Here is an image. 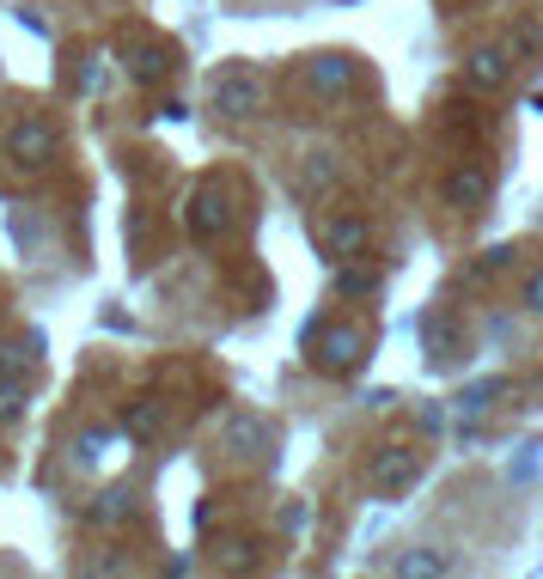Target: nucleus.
<instances>
[{
	"label": "nucleus",
	"instance_id": "20",
	"mask_svg": "<svg viewBox=\"0 0 543 579\" xmlns=\"http://www.w3.org/2000/svg\"><path fill=\"white\" fill-rule=\"evenodd\" d=\"M526 305H531V311H538V318H543V269L526 281Z\"/></svg>",
	"mask_w": 543,
	"mask_h": 579
},
{
	"label": "nucleus",
	"instance_id": "4",
	"mask_svg": "<svg viewBox=\"0 0 543 579\" xmlns=\"http://www.w3.org/2000/svg\"><path fill=\"white\" fill-rule=\"evenodd\" d=\"M184 226L196 238H220V232L233 226V196H226V183H202L184 208Z\"/></svg>",
	"mask_w": 543,
	"mask_h": 579
},
{
	"label": "nucleus",
	"instance_id": "6",
	"mask_svg": "<svg viewBox=\"0 0 543 579\" xmlns=\"http://www.w3.org/2000/svg\"><path fill=\"white\" fill-rule=\"evenodd\" d=\"M440 196H446V208L477 213V208H489L495 183H489V171H482V165H452V171H446V183H440Z\"/></svg>",
	"mask_w": 543,
	"mask_h": 579
},
{
	"label": "nucleus",
	"instance_id": "21",
	"mask_svg": "<svg viewBox=\"0 0 543 579\" xmlns=\"http://www.w3.org/2000/svg\"><path fill=\"white\" fill-rule=\"evenodd\" d=\"M526 110H538V116H543V91H531V98H526Z\"/></svg>",
	"mask_w": 543,
	"mask_h": 579
},
{
	"label": "nucleus",
	"instance_id": "9",
	"mask_svg": "<svg viewBox=\"0 0 543 579\" xmlns=\"http://www.w3.org/2000/svg\"><path fill=\"white\" fill-rule=\"evenodd\" d=\"M367 244H373V226H367L360 213H330L324 220V250L330 257H367Z\"/></svg>",
	"mask_w": 543,
	"mask_h": 579
},
{
	"label": "nucleus",
	"instance_id": "18",
	"mask_svg": "<svg viewBox=\"0 0 543 579\" xmlns=\"http://www.w3.org/2000/svg\"><path fill=\"white\" fill-rule=\"evenodd\" d=\"M507 262H513V250H507V244H495V250H482L477 274H501V269H507Z\"/></svg>",
	"mask_w": 543,
	"mask_h": 579
},
{
	"label": "nucleus",
	"instance_id": "8",
	"mask_svg": "<svg viewBox=\"0 0 543 579\" xmlns=\"http://www.w3.org/2000/svg\"><path fill=\"white\" fill-rule=\"evenodd\" d=\"M513 67H519V56H513V44L501 37V44H482L477 56H470L465 74H470V86H477V91H495V86H507V79H513Z\"/></svg>",
	"mask_w": 543,
	"mask_h": 579
},
{
	"label": "nucleus",
	"instance_id": "19",
	"mask_svg": "<svg viewBox=\"0 0 543 579\" xmlns=\"http://www.w3.org/2000/svg\"><path fill=\"white\" fill-rule=\"evenodd\" d=\"M263 421H233V445H263Z\"/></svg>",
	"mask_w": 543,
	"mask_h": 579
},
{
	"label": "nucleus",
	"instance_id": "2",
	"mask_svg": "<svg viewBox=\"0 0 543 579\" xmlns=\"http://www.w3.org/2000/svg\"><path fill=\"white\" fill-rule=\"evenodd\" d=\"M55 152H62V135H55V122H44V116H18L13 128H7V159H13L18 171H44V165H55Z\"/></svg>",
	"mask_w": 543,
	"mask_h": 579
},
{
	"label": "nucleus",
	"instance_id": "7",
	"mask_svg": "<svg viewBox=\"0 0 543 579\" xmlns=\"http://www.w3.org/2000/svg\"><path fill=\"white\" fill-rule=\"evenodd\" d=\"M263 104V86H257V74L250 67H233V74H220L214 79V110L220 116H250V110Z\"/></svg>",
	"mask_w": 543,
	"mask_h": 579
},
{
	"label": "nucleus",
	"instance_id": "15",
	"mask_svg": "<svg viewBox=\"0 0 543 579\" xmlns=\"http://www.w3.org/2000/svg\"><path fill=\"white\" fill-rule=\"evenodd\" d=\"M25 403H32V391L25 384H7V372H0V421H13V415H25Z\"/></svg>",
	"mask_w": 543,
	"mask_h": 579
},
{
	"label": "nucleus",
	"instance_id": "5",
	"mask_svg": "<svg viewBox=\"0 0 543 579\" xmlns=\"http://www.w3.org/2000/svg\"><path fill=\"white\" fill-rule=\"evenodd\" d=\"M123 56H128V79H135V86H165V79H171V49L153 44V37L128 30V37H123Z\"/></svg>",
	"mask_w": 543,
	"mask_h": 579
},
{
	"label": "nucleus",
	"instance_id": "17",
	"mask_svg": "<svg viewBox=\"0 0 543 579\" xmlns=\"http://www.w3.org/2000/svg\"><path fill=\"white\" fill-rule=\"evenodd\" d=\"M507 44H513V56H519V61H531V56H538V44H543V30L538 25H519Z\"/></svg>",
	"mask_w": 543,
	"mask_h": 579
},
{
	"label": "nucleus",
	"instance_id": "11",
	"mask_svg": "<svg viewBox=\"0 0 543 579\" xmlns=\"http://www.w3.org/2000/svg\"><path fill=\"white\" fill-rule=\"evenodd\" d=\"M86 518H92V525H123V518H135V488H104Z\"/></svg>",
	"mask_w": 543,
	"mask_h": 579
},
{
	"label": "nucleus",
	"instance_id": "12",
	"mask_svg": "<svg viewBox=\"0 0 543 579\" xmlns=\"http://www.w3.org/2000/svg\"><path fill=\"white\" fill-rule=\"evenodd\" d=\"M159 427H165V409H159L153 396H140V403H128V415H123V433H128V440H153Z\"/></svg>",
	"mask_w": 543,
	"mask_h": 579
},
{
	"label": "nucleus",
	"instance_id": "13",
	"mask_svg": "<svg viewBox=\"0 0 543 579\" xmlns=\"http://www.w3.org/2000/svg\"><path fill=\"white\" fill-rule=\"evenodd\" d=\"M110 452H116V433H110V427H92V433H79L74 464H79V470H98V464H104Z\"/></svg>",
	"mask_w": 543,
	"mask_h": 579
},
{
	"label": "nucleus",
	"instance_id": "1",
	"mask_svg": "<svg viewBox=\"0 0 543 579\" xmlns=\"http://www.w3.org/2000/svg\"><path fill=\"white\" fill-rule=\"evenodd\" d=\"M306 348H311V360H318V372H324V379H348V372L367 360V330H355V323L324 330V323H318V335H311Z\"/></svg>",
	"mask_w": 543,
	"mask_h": 579
},
{
	"label": "nucleus",
	"instance_id": "16",
	"mask_svg": "<svg viewBox=\"0 0 543 579\" xmlns=\"http://www.w3.org/2000/svg\"><path fill=\"white\" fill-rule=\"evenodd\" d=\"M397 574H404V579H428V574H446V562L416 549V555H397Z\"/></svg>",
	"mask_w": 543,
	"mask_h": 579
},
{
	"label": "nucleus",
	"instance_id": "10",
	"mask_svg": "<svg viewBox=\"0 0 543 579\" xmlns=\"http://www.w3.org/2000/svg\"><path fill=\"white\" fill-rule=\"evenodd\" d=\"M299 79H306L311 91H348V79H355V56H311L306 67H299Z\"/></svg>",
	"mask_w": 543,
	"mask_h": 579
},
{
	"label": "nucleus",
	"instance_id": "3",
	"mask_svg": "<svg viewBox=\"0 0 543 579\" xmlns=\"http://www.w3.org/2000/svg\"><path fill=\"white\" fill-rule=\"evenodd\" d=\"M421 464H428L421 445H385V452L367 464V482H373V494H385V501H391V494H404V488L421 476Z\"/></svg>",
	"mask_w": 543,
	"mask_h": 579
},
{
	"label": "nucleus",
	"instance_id": "14",
	"mask_svg": "<svg viewBox=\"0 0 543 579\" xmlns=\"http://www.w3.org/2000/svg\"><path fill=\"white\" fill-rule=\"evenodd\" d=\"M373 287H379V274L373 269H355V257L336 269V293H348V299H367Z\"/></svg>",
	"mask_w": 543,
	"mask_h": 579
}]
</instances>
